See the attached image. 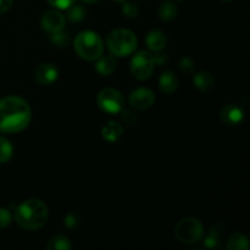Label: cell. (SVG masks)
<instances>
[{"label": "cell", "instance_id": "cell-1", "mask_svg": "<svg viewBox=\"0 0 250 250\" xmlns=\"http://www.w3.org/2000/svg\"><path fill=\"white\" fill-rule=\"evenodd\" d=\"M32 111L23 98L5 97L0 100V132L19 133L29 125Z\"/></svg>", "mask_w": 250, "mask_h": 250}, {"label": "cell", "instance_id": "cell-2", "mask_svg": "<svg viewBox=\"0 0 250 250\" xmlns=\"http://www.w3.org/2000/svg\"><path fill=\"white\" fill-rule=\"evenodd\" d=\"M49 217L48 207L37 198L27 199L15 209V220L21 229L37 231L46 224Z\"/></svg>", "mask_w": 250, "mask_h": 250}, {"label": "cell", "instance_id": "cell-3", "mask_svg": "<svg viewBox=\"0 0 250 250\" xmlns=\"http://www.w3.org/2000/svg\"><path fill=\"white\" fill-rule=\"evenodd\" d=\"M73 46L78 56L87 61L98 60L104 51L102 37L93 31H83L78 33L73 42Z\"/></svg>", "mask_w": 250, "mask_h": 250}, {"label": "cell", "instance_id": "cell-4", "mask_svg": "<svg viewBox=\"0 0 250 250\" xmlns=\"http://www.w3.org/2000/svg\"><path fill=\"white\" fill-rule=\"evenodd\" d=\"M106 45L111 55L125 58L133 53L138 45L137 36L129 29H114L106 36Z\"/></svg>", "mask_w": 250, "mask_h": 250}, {"label": "cell", "instance_id": "cell-5", "mask_svg": "<svg viewBox=\"0 0 250 250\" xmlns=\"http://www.w3.org/2000/svg\"><path fill=\"white\" fill-rule=\"evenodd\" d=\"M175 236L183 244L199 243L204 237V226L195 217H186L176 225Z\"/></svg>", "mask_w": 250, "mask_h": 250}, {"label": "cell", "instance_id": "cell-6", "mask_svg": "<svg viewBox=\"0 0 250 250\" xmlns=\"http://www.w3.org/2000/svg\"><path fill=\"white\" fill-rule=\"evenodd\" d=\"M131 73L134 78L139 81L148 80L154 72L155 62H154V56L150 51L142 50L137 53L131 60Z\"/></svg>", "mask_w": 250, "mask_h": 250}, {"label": "cell", "instance_id": "cell-7", "mask_svg": "<svg viewBox=\"0 0 250 250\" xmlns=\"http://www.w3.org/2000/svg\"><path fill=\"white\" fill-rule=\"evenodd\" d=\"M98 106L110 115L119 114L124 109L125 98L121 92L115 88H104L99 92L97 98Z\"/></svg>", "mask_w": 250, "mask_h": 250}, {"label": "cell", "instance_id": "cell-8", "mask_svg": "<svg viewBox=\"0 0 250 250\" xmlns=\"http://www.w3.org/2000/svg\"><path fill=\"white\" fill-rule=\"evenodd\" d=\"M129 104L137 110L149 109L155 103V94L149 88H137L129 94Z\"/></svg>", "mask_w": 250, "mask_h": 250}, {"label": "cell", "instance_id": "cell-9", "mask_svg": "<svg viewBox=\"0 0 250 250\" xmlns=\"http://www.w3.org/2000/svg\"><path fill=\"white\" fill-rule=\"evenodd\" d=\"M246 117L243 107L236 103H229L222 107L220 112V119L226 126H239Z\"/></svg>", "mask_w": 250, "mask_h": 250}, {"label": "cell", "instance_id": "cell-10", "mask_svg": "<svg viewBox=\"0 0 250 250\" xmlns=\"http://www.w3.org/2000/svg\"><path fill=\"white\" fill-rule=\"evenodd\" d=\"M66 19L61 12L56 11V10H50V11H46L45 14L42 16L41 24L42 28L45 32H48L49 34L56 33V32L62 31L63 27H65Z\"/></svg>", "mask_w": 250, "mask_h": 250}, {"label": "cell", "instance_id": "cell-11", "mask_svg": "<svg viewBox=\"0 0 250 250\" xmlns=\"http://www.w3.org/2000/svg\"><path fill=\"white\" fill-rule=\"evenodd\" d=\"M59 77V70L54 63H41L34 71V80L42 85H50L56 82Z\"/></svg>", "mask_w": 250, "mask_h": 250}, {"label": "cell", "instance_id": "cell-12", "mask_svg": "<svg viewBox=\"0 0 250 250\" xmlns=\"http://www.w3.org/2000/svg\"><path fill=\"white\" fill-rule=\"evenodd\" d=\"M195 88L202 93H209L215 88V78L208 71H200L193 77Z\"/></svg>", "mask_w": 250, "mask_h": 250}, {"label": "cell", "instance_id": "cell-13", "mask_svg": "<svg viewBox=\"0 0 250 250\" xmlns=\"http://www.w3.org/2000/svg\"><path fill=\"white\" fill-rule=\"evenodd\" d=\"M180 81L172 71H165L159 78V88L165 94H172L177 90Z\"/></svg>", "mask_w": 250, "mask_h": 250}, {"label": "cell", "instance_id": "cell-14", "mask_svg": "<svg viewBox=\"0 0 250 250\" xmlns=\"http://www.w3.org/2000/svg\"><path fill=\"white\" fill-rule=\"evenodd\" d=\"M224 226L220 224L214 225V226L210 229L209 233L205 237L204 239V246L205 248L209 249H217L221 246L222 237H224Z\"/></svg>", "mask_w": 250, "mask_h": 250}, {"label": "cell", "instance_id": "cell-15", "mask_svg": "<svg viewBox=\"0 0 250 250\" xmlns=\"http://www.w3.org/2000/svg\"><path fill=\"white\" fill-rule=\"evenodd\" d=\"M166 36L164 32L158 31H150L148 34H146V44L148 46L149 50L151 51H159V50H163L166 45Z\"/></svg>", "mask_w": 250, "mask_h": 250}, {"label": "cell", "instance_id": "cell-16", "mask_svg": "<svg viewBox=\"0 0 250 250\" xmlns=\"http://www.w3.org/2000/svg\"><path fill=\"white\" fill-rule=\"evenodd\" d=\"M122 133H124V127L116 121H109L102 128L103 138L110 143H115V142L119 141Z\"/></svg>", "mask_w": 250, "mask_h": 250}, {"label": "cell", "instance_id": "cell-17", "mask_svg": "<svg viewBox=\"0 0 250 250\" xmlns=\"http://www.w3.org/2000/svg\"><path fill=\"white\" fill-rule=\"evenodd\" d=\"M115 68H116V59L114 55H102L95 63V70L100 76H110Z\"/></svg>", "mask_w": 250, "mask_h": 250}, {"label": "cell", "instance_id": "cell-18", "mask_svg": "<svg viewBox=\"0 0 250 250\" xmlns=\"http://www.w3.org/2000/svg\"><path fill=\"white\" fill-rule=\"evenodd\" d=\"M177 5L173 1H164L158 9V16L161 21L170 22L177 17Z\"/></svg>", "mask_w": 250, "mask_h": 250}, {"label": "cell", "instance_id": "cell-19", "mask_svg": "<svg viewBox=\"0 0 250 250\" xmlns=\"http://www.w3.org/2000/svg\"><path fill=\"white\" fill-rule=\"evenodd\" d=\"M72 248L70 238L63 234H56L51 237L46 243V249L48 250H70Z\"/></svg>", "mask_w": 250, "mask_h": 250}, {"label": "cell", "instance_id": "cell-20", "mask_svg": "<svg viewBox=\"0 0 250 250\" xmlns=\"http://www.w3.org/2000/svg\"><path fill=\"white\" fill-rule=\"evenodd\" d=\"M250 247L248 238L243 233H233L227 241L229 250H248Z\"/></svg>", "mask_w": 250, "mask_h": 250}, {"label": "cell", "instance_id": "cell-21", "mask_svg": "<svg viewBox=\"0 0 250 250\" xmlns=\"http://www.w3.org/2000/svg\"><path fill=\"white\" fill-rule=\"evenodd\" d=\"M14 146L10 143L9 139L0 137V164H5L12 158Z\"/></svg>", "mask_w": 250, "mask_h": 250}, {"label": "cell", "instance_id": "cell-22", "mask_svg": "<svg viewBox=\"0 0 250 250\" xmlns=\"http://www.w3.org/2000/svg\"><path fill=\"white\" fill-rule=\"evenodd\" d=\"M85 14L87 11L82 5L73 4L67 9V19L71 22H81L85 17Z\"/></svg>", "mask_w": 250, "mask_h": 250}, {"label": "cell", "instance_id": "cell-23", "mask_svg": "<svg viewBox=\"0 0 250 250\" xmlns=\"http://www.w3.org/2000/svg\"><path fill=\"white\" fill-rule=\"evenodd\" d=\"M50 42L58 48H65L71 43V37L67 32L60 31L50 34Z\"/></svg>", "mask_w": 250, "mask_h": 250}, {"label": "cell", "instance_id": "cell-24", "mask_svg": "<svg viewBox=\"0 0 250 250\" xmlns=\"http://www.w3.org/2000/svg\"><path fill=\"white\" fill-rule=\"evenodd\" d=\"M122 14L126 19L133 20L138 16L139 14V7L136 2L132 1H124V6H122Z\"/></svg>", "mask_w": 250, "mask_h": 250}, {"label": "cell", "instance_id": "cell-25", "mask_svg": "<svg viewBox=\"0 0 250 250\" xmlns=\"http://www.w3.org/2000/svg\"><path fill=\"white\" fill-rule=\"evenodd\" d=\"M121 119L127 126H136L138 124V116H137L136 112H133L132 110L128 109H122L121 111Z\"/></svg>", "mask_w": 250, "mask_h": 250}, {"label": "cell", "instance_id": "cell-26", "mask_svg": "<svg viewBox=\"0 0 250 250\" xmlns=\"http://www.w3.org/2000/svg\"><path fill=\"white\" fill-rule=\"evenodd\" d=\"M178 67H180V70L182 71V72H185L186 75H190V73L194 72L195 62L194 60H192V59L188 58V56H185V58L181 59L180 62H178Z\"/></svg>", "mask_w": 250, "mask_h": 250}, {"label": "cell", "instance_id": "cell-27", "mask_svg": "<svg viewBox=\"0 0 250 250\" xmlns=\"http://www.w3.org/2000/svg\"><path fill=\"white\" fill-rule=\"evenodd\" d=\"M81 219L76 212H70L65 216V220H63V224L67 229H77L78 225H80Z\"/></svg>", "mask_w": 250, "mask_h": 250}, {"label": "cell", "instance_id": "cell-28", "mask_svg": "<svg viewBox=\"0 0 250 250\" xmlns=\"http://www.w3.org/2000/svg\"><path fill=\"white\" fill-rule=\"evenodd\" d=\"M12 221L11 212L5 208H0V229H5L9 226Z\"/></svg>", "mask_w": 250, "mask_h": 250}, {"label": "cell", "instance_id": "cell-29", "mask_svg": "<svg viewBox=\"0 0 250 250\" xmlns=\"http://www.w3.org/2000/svg\"><path fill=\"white\" fill-rule=\"evenodd\" d=\"M76 0H48L49 4L59 10H67L68 7L75 4Z\"/></svg>", "mask_w": 250, "mask_h": 250}, {"label": "cell", "instance_id": "cell-30", "mask_svg": "<svg viewBox=\"0 0 250 250\" xmlns=\"http://www.w3.org/2000/svg\"><path fill=\"white\" fill-rule=\"evenodd\" d=\"M155 55L154 56V62H155V65H159V66H164L167 63L168 61V55L167 53H164V51L159 50V51H155Z\"/></svg>", "mask_w": 250, "mask_h": 250}, {"label": "cell", "instance_id": "cell-31", "mask_svg": "<svg viewBox=\"0 0 250 250\" xmlns=\"http://www.w3.org/2000/svg\"><path fill=\"white\" fill-rule=\"evenodd\" d=\"M12 4H14V0H0V15L9 11Z\"/></svg>", "mask_w": 250, "mask_h": 250}, {"label": "cell", "instance_id": "cell-32", "mask_svg": "<svg viewBox=\"0 0 250 250\" xmlns=\"http://www.w3.org/2000/svg\"><path fill=\"white\" fill-rule=\"evenodd\" d=\"M83 2H85V4H95V2L100 1V0H82Z\"/></svg>", "mask_w": 250, "mask_h": 250}, {"label": "cell", "instance_id": "cell-33", "mask_svg": "<svg viewBox=\"0 0 250 250\" xmlns=\"http://www.w3.org/2000/svg\"><path fill=\"white\" fill-rule=\"evenodd\" d=\"M221 1H224V2H231V1H234V0H221Z\"/></svg>", "mask_w": 250, "mask_h": 250}, {"label": "cell", "instance_id": "cell-34", "mask_svg": "<svg viewBox=\"0 0 250 250\" xmlns=\"http://www.w3.org/2000/svg\"><path fill=\"white\" fill-rule=\"evenodd\" d=\"M115 1H117V2H124V1H126V0H115Z\"/></svg>", "mask_w": 250, "mask_h": 250}, {"label": "cell", "instance_id": "cell-35", "mask_svg": "<svg viewBox=\"0 0 250 250\" xmlns=\"http://www.w3.org/2000/svg\"><path fill=\"white\" fill-rule=\"evenodd\" d=\"M178 1H182V0H178Z\"/></svg>", "mask_w": 250, "mask_h": 250}]
</instances>
